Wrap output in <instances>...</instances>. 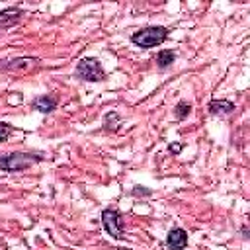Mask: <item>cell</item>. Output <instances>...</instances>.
<instances>
[{
	"instance_id": "cell-12",
	"label": "cell",
	"mask_w": 250,
	"mask_h": 250,
	"mask_svg": "<svg viewBox=\"0 0 250 250\" xmlns=\"http://www.w3.org/2000/svg\"><path fill=\"white\" fill-rule=\"evenodd\" d=\"M10 133H12V127L8 123H0V143L6 141L10 137Z\"/></svg>"
},
{
	"instance_id": "cell-10",
	"label": "cell",
	"mask_w": 250,
	"mask_h": 250,
	"mask_svg": "<svg viewBox=\"0 0 250 250\" xmlns=\"http://www.w3.org/2000/svg\"><path fill=\"white\" fill-rule=\"evenodd\" d=\"M174 59H176L174 51H170V49H164V51H160V53H158V57H156V62H158V66H160V68H168V66L174 62Z\"/></svg>"
},
{
	"instance_id": "cell-6",
	"label": "cell",
	"mask_w": 250,
	"mask_h": 250,
	"mask_svg": "<svg viewBox=\"0 0 250 250\" xmlns=\"http://www.w3.org/2000/svg\"><path fill=\"white\" fill-rule=\"evenodd\" d=\"M166 244H168L170 250H184L188 246V232L184 229H180V227L172 229L168 232V236H166Z\"/></svg>"
},
{
	"instance_id": "cell-13",
	"label": "cell",
	"mask_w": 250,
	"mask_h": 250,
	"mask_svg": "<svg viewBox=\"0 0 250 250\" xmlns=\"http://www.w3.org/2000/svg\"><path fill=\"white\" fill-rule=\"evenodd\" d=\"M133 195H150V189H143V186H137L133 189Z\"/></svg>"
},
{
	"instance_id": "cell-4",
	"label": "cell",
	"mask_w": 250,
	"mask_h": 250,
	"mask_svg": "<svg viewBox=\"0 0 250 250\" xmlns=\"http://www.w3.org/2000/svg\"><path fill=\"white\" fill-rule=\"evenodd\" d=\"M76 76H78L80 80H86V82H100V80L105 78V72H104L102 64H100L96 59L88 57V59H82V61L78 62V66H76Z\"/></svg>"
},
{
	"instance_id": "cell-7",
	"label": "cell",
	"mask_w": 250,
	"mask_h": 250,
	"mask_svg": "<svg viewBox=\"0 0 250 250\" xmlns=\"http://www.w3.org/2000/svg\"><path fill=\"white\" fill-rule=\"evenodd\" d=\"M21 16H23L21 8H16V6L2 10V12H0V29H8V27L16 25Z\"/></svg>"
},
{
	"instance_id": "cell-8",
	"label": "cell",
	"mask_w": 250,
	"mask_h": 250,
	"mask_svg": "<svg viewBox=\"0 0 250 250\" xmlns=\"http://www.w3.org/2000/svg\"><path fill=\"white\" fill-rule=\"evenodd\" d=\"M207 109H209V113H213V115H217V113L223 115V113H230V111L234 109V104L229 102V100H213V102H209Z\"/></svg>"
},
{
	"instance_id": "cell-1",
	"label": "cell",
	"mask_w": 250,
	"mask_h": 250,
	"mask_svg": "<svg viewBox=\"0 0 250 250\" xmlns=\"http://www.w3.org/2000/svg\"><path fill=\"white\" fill-rule=\"evenodd\" d=\"M168 37V29L162 27V25H150V27H145L137 33L131 35V41L141 47V49H150V47H156L160 43H164Z\"/></svg>"
},
{
	"instance_id": "cell-14",
	"label": "cell",
	"mask_w": 250,
	"mask_h": 250,
	"mask_svg": "<svg viewBox=\"0 0 250 250\" xmlns=\"http://www.w3.org/2000/svg\"><path fill=\"white\" fill-rule=\"evenodd\" d=\"M168 150H170L172 154H178V152L182 150V145H180V143H172V145L168 146Z\"/></svg>"
},
{
	"instance_id": "cell-3",
	"label": "cell",
	"mask_w": 250,
	"mask_h": 250,
	"mask_svg": "<svg viewBox=\"0 0 250 250\" xmlns=\"http://www.w3.org/2000/svg\"><path fill=\"white\" fill-rule=\"evenodd\" d=\"M102 225L105 229V232L115 238V240H121L125 236V225H123V219H121V213L117 209H104L102 211Z\"/></svg>"
},
{
	"instance_id": "cell-11",
	"label": "cell",
	"mask_w": 250,
	"mask_h": 250,
	"mask_svg": "<svg viewBox=\"0 0 250 250\" xmlns=\"http://www.w3.org/2000/svg\"><path fill=\"white\" fill-rule=\"evenodd\" d=\"M189 111H191V104H188V102H178L176 104V107H174V115L178 117V119H184V117H188L189 115Z\"/></svg>"
},
{
	"instance_id": "cell-9",
	"label": "cell",
	"mask_w": 250,
	"mask_h": 250,
	"mask_svg": "<svg viewBox=\"0 0 250 250\" xmlns=\"http://www.w3.org/2000/svg\"><path fill=\"white\" fill-rule=\"evenodd\" d=\"M55 105H57V98H55V96H39V98L33 102V107H35L37 111H41V113L53 111Z\"/></svg>"
},
{
	"instance_id": "cell-2",
	"label": "cell",
	"mask_w": 250,
	"mask_h": 250,
	"mask_svg": "<svg viewBox=\"0 0 250 250\" xmlns=\"http://www.w3.org/2000/svg\"><path fill=\"white\" fill-rule=\"evenodd\" d=\"M43 158L39 154H29V152H12L6 156H0V170L6 172H21L31 168L33 164L41 162Z\"/></svg>"
},
{
	"instance_id": "cell-5",
	"label": "cell",
	"mask_w": 250,
	"mask_h": 250,
	"mask_svg": "<svg viewBox=\"0 0 250 250\" xmlns=\"http://www.w3.org/2000/svg\"><path fill=\"white\" fill-rule=\"evenodd\" d=\"M39 62V59L35 57H20L14 61H0V70H8V72H25L35 68Z\"/></svg>"
}]
</instances>
